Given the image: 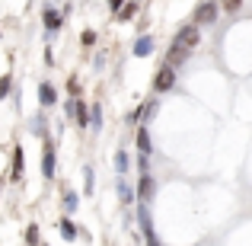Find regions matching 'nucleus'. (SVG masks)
<instances>
[{"mask_svg":"<svg viewBox=\"0 0 252 246\" xmlns=\"http://www.w3.org/2000/svg\"><path fill=\"white\" fill-rule=\"evenodd\" d=\"M198 38H201V29L198 26H182V29L176 32V48H185V51H195V45H198Z\"/></svg>","mask_w":252,"mask_h":246,"instance_id":"f257e3e1","label":"nucleus"},{"mask_svg":"<svg viewBox=\"0 0 252 246\" xmlns=\"http://www.w3.org/2000/svg\"><path fill=\"white\" fill-rule=\"evenodd\" d=\"M137 224H141V230H144V240H147V246H160V240H157V230H154V221H150L147 205H144V202H141V208H137Z\"/></svg>","mask_w":252,"mask_h":246,"instance_id":"f03ea898","label":"nucleus"},{"mask_svg":"<svg viewBox=\"0 0 252 246\" xmlns=\"http://www.w3.org/2000/svg\"><path fill=\"white\" fill-rule=\"evenodd\" d=\"M217 13H220V6H217L214 0H204V3L195 10V26H211L217 19Z\"/></svg>","mask_w":252,"mask_h":246,"instance_id":"7ed1b4c3","label":"nucleus"},{"mask_svg":"<svg viewBox=\"0 0 252 246\" xmlns=\"http://www.w3.org/2000/svg\"><path fill=\"white\" fill-rule=\"evenodd\" d=\"M176 86V68H169V64H163L160 70H157V80H154V90L157 93H166Z\"/></svg>","mask_w":252,"mask_h":246,"instance_id":"20e7f679","label":"nucleus"},{"mask_svg":"<svg viewBox=\"0 0 252 246\" xmlns=\"http://www.w3.org/2000/svg\"><path fill=\"white\" fill-rule=\"evenodd\" d=\"M55 166H58V160H55V144L45 141V147H42V176L45 179H55Z\"/></svg>","mask_w":252,"mask_h":246,"instance_id":"39448f33","label":"nucleus"},{"mask_svg":"<svg viewBox=\"0 0 252 246\" xmlns=\"http://www.w3.org/2000/svg\"><path fill=\"white\" fill-rule=\"evenodd\" d=\"M154 195H157V182H154V176H150V173H144V176H141V182H137V192H134V198H141V202L147 205Z\"/></svg>","mask_w":252,"mask_h":246,"instance_id":"423d86ee","label":"nucleus"},{"mask_svg":"<svg viewBox=\"0 0 252 246\" xmlns=\"http://www.w3.org/2000/svg\"><path fill=\"white\" fill-rule=\"evenodd\" d=\"M157 109H160V103H157V99H147V103H144L141 109H137L134 115H131V122H154Z\"/></svg>","mask_w":252,"mask_h":246,"instance_id":"0eeeda50","label":"nucleus"},{"mask_svg":"<svg viewBox=\"0 0 252 246\" xmlns=\"http://www.w3.org/2000/svg\"><path fill=\"white\" fill-rule=\"evenodd\" d=\"M42 19H45V29H48V32H58V29H61V19H64V16L55 10V6H45Z\"/></svg>","mask_w":252,"mask_h":246,"instance_id":"6e6552de","label":"nucleus"},{"mask_svg":"<svg viewBox=\"0 0 252 246\" xmlns=\"http://www.w3.org/2000/svg\"><path fill=\"white\" fill-rule=\"evenodd\" d=\"M70 118H77V125H90V109L80 99H70Z\"/></svg>","mask_w":252,"mask_h":246,"instance_id":"1a4fd4ad","label":"nucleus"},{"mask_svg":"<svg viewBox=\"0 0 252 246\" xmlns=\"http://www.w3.org/2000/svg\"><path fill=\"white\" fill-rule=\"evenodd\" d=\"M189 55H191V51L176 48V45H172V48H169V55H166V64H169V68H182V64L189 61Z\"/></svg>","mask_w":252,"mask_h":246,"instance_id":"9d476101","label":"nucleus"},{"mask_svg":"<svg viewBox=\"0 0 252 246\" xmlns=\"http://www.w3.org/2000/svg\"><path fill=\"white\" fill-rule=\"evenodd\" d=\"M38 103H42L45 109L58 103V93H55V86H51V83H42V86H38Z\"/></svg>","mask_w":252,"mask_h":246,"instance_id":"9b49d317","label":"nucleus"},{"mask_svg":"<svg viewBox=\"0 0 252 246\" xmlns=\"http://www.w3.org/2000/svg\"><path fill=\"white\" fill-rule=\"evenodd\" d=\"M137 150H141L144 157L154 154V141H150V131L147 128H137Z\"/></svg>","mask_w":252,"mask_h":246,"instance_id":"f8f14e48","label":"nucleus"},{"mask_svg":"<svg viewBox=\"0 0 252 246\" xmlns=\"http://www.w3.org/2000/svg\"><path fill=\"white\" fill-rule=\"evenodd\" d=\"M58 227H61L64 240H77V237H80V227H77V224L70 221V217H61V224H58Z\"/></svg>","mask_w":252,"mask_h":246,"instance_id":"ddd939ff","label":"nucleus"},{"mask_svg":"<svg viewBox=\"0 0 252 246\" xmlns=\"http://www.w3.org/2000/svg\"><path fill=\"white\" fill-rule=\"evenodd\" d=\"M150 51H154V38H150V35H141V38L134 42V55H137V58H147Z\"/></svg>","mask_w":252,"mask_h":246,"instance_id":"4468645a","label":"nucleus"},{"mask_svg":"<svg viewBox=\"0 0 252 246\" xmlns=\"http://www.w3.org/2000/svg\"><path fill=\"white\" fill-rule=\"evenodd\" d=\"M23 160H26V157H23V147H16V150H13V173H10L13 179H23V166H26Z\"/></svg>","mask_w":252,"mask_h":246,"instance_id":"2eb2a0df","label":"nucleus"},{"mask_svg":"<svg viewBox=\"0 0 252 246\" xmlns=\"http://www.w3.org/2000/svg\"><path fill=\"white\" fill-rule=\"evenodd\" d=\"M128 166H131V157L125 154V150H118V154H115V170L118 173H128Z\"/></svg>","mask_w":252,"mask_h":246,"instance_id":"dca6fc26","label":"nucleus"},{"mask_svg":"<svg viewBox=\"0 0 252 246\" xmlns=\"http://www.w3.org/2000/svg\"><path fill=\"white\" fill-rule=\"evenodd\" d=\"M26 246H38V224L26 227Z\"/></svg>","mask_w":252,"mask_h":246,"instance_id":"f3484780","label":"nucleus"},{"mask_svg":"<svg viewBox=\"0 0 252 246\" xmlns=\"http://www.w3.org/2000/svg\"><path fill=\"white\" fill-rule=\"evenodd\" d=\"M118 198H122V202H134V189H131L128 182H118Z\"/></svg>","mask_w":252,"mask_h":246,"instance_id":"a211bd4d","label":"nucleus"},{"mask_svg":"<svg viewBox=\"0 0 252 246\" xmlns=\"http://www.w3.org/2000/svg\"><path fill=\"white\" fill-rule=\"evenodd\" d=\"M77 205H80V195H77V192H67V195H64V211H77Z\"/></svg>","mask_w":252,"mask_h":246,"instance_id":"6ab92c4d","label":"nucleus"},{"mask_svg":"<svg viewBox=\"0 0 252 246\" xmlns=\"http://www.w3.org/2000/svg\"><path fill=\"white\" fill-rule=\"evenodd\" d=\"M137 13V3H125V6H118V19H131Z\"/></svg>","mask_w":252,"mask_h":246,"instance_id":"aec40b11","label":"nucleus"},{"mask_svg":"<svg viewBox=\"0 0 252 246\" xmlns=\"http://www.w3.org/2000/svg\"><path fill=\"white\" fill-rule=\"evenodd\" d=\"M90 125H93V128H102V109H99V105H93V112H90Z\"/></svg>","mask_w":252,"mask_h":246,"instance_id":"412c9836","label":"nucleus"},{"mask_svg":"<svg viewBox=\"0 0 252 246\" xmlns=\"http://www.w3.org/2000/svg\"><path fill=\"white\" fill-rule=\"evenodd\" d=\"M217 6H223V10H227V13H236V10H240V6H243V0H220V3H217Z\"/></svg>","mask_w":252,"mask_h":246,"instance_id":"4be33fe9","label":"nucleus"},{"mask_svg":"<svg viewBox=\"0 0 252 246\" xmlns=\"http://www.w3.org/2000/svg\"><path fill=\"white\" fill-rule=\"evenodd\" d=\"M10 86H13V77H10V74H3V77H0V99L10 93Z\"/></svg>","mask_w":252,"mask_h":246,"instance_id":"5701e85b","label":"nucleus"},{"mask_svg":"<svg viewBox=\"0 0 252 246\" xmlns=\"http://www.w3.org/2000/svg\"><path fill=\"white\" fill-rule=\"evenodd\" d=\"M80 42L86 45V48H90V45H96V32H93V29H86L83 35H80Z\"/></svg>","mask_w":252,"mask_h":246,"instance_id":"b1692460","label":"nucleus"},{"mask_svg":"<svg viewBox=\"0 0 252 246\" xmlns=\"http://www.w3.org/2000/svg\"><path fill=\"white\" fill-rule=\"evenodd\" d=\"M67 93L74 99H80V83H77V80H67Z\"/></svg>","mask_w":252,"mask_h":246,"instance_id":"393cba45","label":"nucleus"},{"mask_svg":"<svg viewBox=\"0 0 252 246\" xmlns=\"http://www.w3.org/2000/svg\"><path fill=\"white\" fill-rule=\"evenodd\" d=\"M83 176H86V192H93V170H90V166L83 170Z\"/></svg>","mask_w":252,"mask_h":246,"instance_id":"a878e982","label":"nucleus"},{"mask_svg":"<svg viewBox=\"0 0 252 246\" xmlns=\"http://www.w3.org/2000/svg\"><path fill=\"white\" fill-rule=\"evenodd\" d=\"M122 3H125V0H109V6H112V10H118Z\"/></svg>","mask_w":252,"mask_h":246,"instance_id":"bb28decb","label":"nucleus"},{"mask_svg":"<svg viewBox=\"0 0 252 246\" xmlns=\"http://www.w3.org/2000/svg\"><path fill=\"white\" fill-rule=\"evenodd\" d=\"M0 38H3V32H0Z\"/></svg>","mask_w":252,"mask_h":246,"instance_id":"cd10ccee","label":"nucleus"}]
</instances>
